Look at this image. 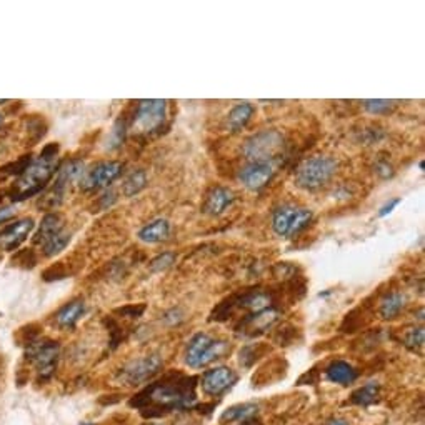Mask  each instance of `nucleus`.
<instances>
[{
  "instance_id": "nucleus-1",
  "label": "nucleus",
  "mask_w": 425,
  "mask_h": 425,
  "mask_svg": "<svg viewBox=\"0 0 425 425\" xmlns=\"http://www.w3.org/2000/svg\"><path fill=\"white\" fill-rule=\"evenodd\" d=\"M197 385L199 377L180 371L164 373L156 382H149L140 392L128 401L144 419H161L172 412L194 410L197 405Z\"/></svg>"
},
{
  "instance_id": "nucleus-2",
  "label": "nucleus",
  "mask_w": 425,
  "mask_h": 425,
  "mask_svg": "<svg viewBox=\"0 0 425 425\" xmlns=\"http://www.w3.org/2000/svg\"><path fill=\"white\" fill-rule=\"evenodd\" d=\"M57 156L59 144L45 145L40 157L30 162L24 174L19 175V179L15 180L14 187L10 188V199L14 202H20L40 194L55 175Z\"/></svg>"
},
{
  "instance_id": "nucleus-3",
  "label": "nucleus",
  "mask_w": 425,
  "mask_h": 425,
  "mask_svg": "<svg viewBox=\"0 0 425 425\" xmlns=\"http://www.w3.org/2000/svg\"><path fill=\"white\" fill-rule=\"evenodd\" d=\"M230 342L225 338L199 332L191 338L186 347V364L191 368H204L216 360L224 359L230 354Z\"/></svg>"
},
{
  "instance_id": "nucleus-4",
  "label": "nucleus",
  "mask_w": 425,
  "mask_h": 425,
  "mask_svg": "<svg viewBox=\"0 0 425 425\" xmlns=\"http://www.w3.org/2000/svg\"><path fill=\"white\" fill-rule=\"evenodd\" d=\"M338 169L337 161L329 156H315L304 161L295 172V184L306 191H317L332 180Z\"/></svg>"
},
{
  "instance_id": "nucleus-5",
  "label": "nucleus",
  "mask_w": 425,
  "mask_h": 425,
  "mask_svg": "<svg viewBox=\"0 0 425 425\" xmlns=\"http://www.w3.org/2000/svg\"><path fill=\"white\" fill-rule=\"evenodd\" d=\"M162 367H164V360L158 354H149L144 357L134 359L127 362L126 366L119 368L117 379L122 385L127 387H139V385L149 384L161 373Z\"/></svg>"
},
{
  "instance_id": "nucleus-6",
  "label": "nucleus",
  "mask_w": 425,
  "mask_h": 425,
  "mask_svg": "<svg viewBox=\"0 0 425 425\" xmlns=\"http://www.w3.org/2000/svg\"><path fill=\"white\" fill-rule=\"evenodd\" d=\"M165 119L167 100H140L128 120V131H134L137 135H150L164 126Z\"/></svg>"
},
{
  "instance_id": "nucleus-7",
  "label": "nucleus",
  "mask_w": 425,
  "mask_h": 425,
  "mask_svg": "<svg viewBox=\"0 0 425 425\" xmlns=\"http://www.w3.org/2000/svg\"><path fill=\"white\" fill-rule=\"evenodd\" d=\"M283 137L278 131H262L248 137L242 147L244 157L248 162H270L282 152Z\"/></svg>"
},
{
  "instance_id": "nucleus-8",
  "label": "nucleus",
  "mask_w": 425,
  "mask_h": 425,
  "mask_svg": "<svg viewBox=\"0 0 425 425\" xmlns=\"http://www.w3.org/2000/svg\"><path fill=\"white\" fill-rule=\"evenodd\" d=\"M313 214L311 209L297 205H282L272 216V229L278 237H294L295 234L307 229L312 222Z\"/></svg>"
},
{
  "instance_id": "nucleus-9",
  "label": "nucleus",
  "mask_w": 425,
  "mask_h": 425,
  "mask_svg": "<svg viewBox=\"0 0 425 425\" xmlns=\"http://www.w3.org/2000/svg\"><path fill=\"white\" fill-rule=\"evenodd\" d=\"M59 354L60 347L57 342L54 341H29V350H27V359L33 364V367L37 368L38 375L42 379H50L54 375L55 368H57L59 362Z\"/></svg>"
},
{
  "instance_id": "nucleus-10",
  "label": "nucleus",
  "mask_w": 425,
  "mask_h": 425,
  "mask_svg": "<svg viewBox=\"0 0 425 425\" xmlns=\"http://www.w3.org/2000/svg\"><path fill=\"white\" fill-rule=\"evenodd\" d=\"M124 172V164L119 161L98 162L92 169L85 170L80 177V187L85 192H96L98 188L109 187Z\"/></svg>"
},
{
  "instance_id": "nucleus-11",
  "label": "nucleus",
  "mask_w": 425,
  "mask_h": 425,
  "mask_svg": "<svg viewBox=\"0 0 425 425\" xmlns=\"http://www.w3.org/2000/svg\"><path fill=\"white\" fill-rule=\"evenodd\" d=\"M281 315V307H270L262 312L246 313L235 325V332L242 337L254 338L272 329Z\"/></svg>"
},
{
  "instance_id": "nucleus-12",
  "label": "nucleus",
  "mask_w": 425,
  "mask_h": 425,
  "mask_svg": "<svg viewBox=\"0 0 425 425\" xmlns=\"http://www.w3.org/2000/svg\"><path fill=\"white\" fill-rule=\"evenodd\" d=\"M239 375L237 372L232 371L230 367L221 366L214 367L210 371H205L199 379V385L202 392L209 397H222L225 392L237 384Z\"/></svg>"
},
{
  "instance_id": "nucleus-13",
  "label": "nucleus",
  "mask_w": 425,
  "mask_h": 425,
  "mask_svg": "<svg viewBox=\"0 0 425 425\" xmlns=\"http://www.w3.org/2000/svg\"><path fill=\"white\" fill-rule=\"evenodd\" d=\"M274 174H276V170L270 162H248L239 172V179L244 187L251 188V191H260L272 180Z\"/></svg>"
},
{
  "instance_id": "nucleus-14",
  "label": "nucleus",
  "mask_w": 425,
  "mask_h": 425,
  "mask_svg": "<svg viewBox=\"0 0 425 425\" xmlns=\"http://www.w3.org/2000/svg\"><path fill=\"white\" fill-rule=\"evenodd\" d=\"M33 229H36V222L30 217L12 222V224H8L6 229L0 232V248H3L7 252L15 251L29 237L30 232Z\"/></svg>"
},
{
  "instance_id": "nucleus-15",
  "label": "nucleus",
  "mask_w": 425,
  "mask_h": 425,
  "mask_svg": "<svg viewBox=\"0 0 425 425\" xmlns=\"http://www.w3.org/2000/svg\"><path fill=\"white\" fill-rule=\"evenodd\" d=\"M234 200L235 195L230 188L221 186L214 187L205 195L204 204H202V212L207 214V216H221Z\"/></svg>"
},
{
  "instance_id": "nucleus-16",
  "label": "nucleus",
  "mask_w": 425,
  "mask_h": 425,
  "mask_svg": "<svg viewBox=\"0 0 425 425\" xmlns=\"http://www.w3.org/2000/svg\"><path fill=\"white\" fill-rule=\"evenodd\" d=\"M325 379L332 384L350 385L359 379V371L345 360H334L325 367Z\"/></svg>"
},
{
  "instance_id": "nucleus-17",
  "label": "nucleus",
  "mask_w": 425,
  "mask_h": 425,
  "mask_svg": "<svg viewBox=\"0 0 425 425\" xmlns=\"http://www.w3.org/2000/svg\"><path fill=\"white\" fill-rule=\"evenodd\" d=\"M64 229H66V224H64V217L60 216V214H47V216L42 218L36 235H33V244L44 246L47 240L55 237V235Z\"/></svg>"
},
{
  "instance_id": "nucleus-18",
  "label": "nucleus",
  "mask_w": 425,
  "mask_h": 425,
  "mask_svg": "<svg viewBox=\"0 0 425 425\" xmlns=\"http://www.w3.org/2000/svg\"><path fill=\"white\" fill-rule=\"evenodd\" d=\"M259 415V405L255 402H244V403H235V405L229 407V409L222 412L221 415V424H242L246 420L257 417Z\"/></svg>"
},
{
  "instance_id": "nucleus-19",
  "label": "nucleus",
  "mask_w": 425,
  "mask_h": 425,
  "mask_svg": "<svg viewBox=\"0 0 425 425\" xmlns=\"http://www.w3.org/2000/svg\"><path fill=\"white\" fill-rule=\"evenodd\" d=\"M407 306V297L402 292L392 290L385 294L379 302V313L384 320H394L401 315V312Z\"/></svg>"
},
{
  "instance_id": "nucleus-20",
  "label": "nucleus",
  "mask_w": 425,
  "mask_h": 425,
  "mask_svg": "<svg viewBox=\"0 0 425 425\" xmlns=\"http://www.w3.org/2000/svg\"><path fill=\"white\" fill-rule=\"evenodd\" d=\"M84 313H85L84 300L80 299L72 300V302L66 304V306L55 313V322H57L60 329H74L77 322L80 320V317H82Z\"/></svg>"
},
{
  "instance_id": "nucleus-21",
  "label": "nucleus",
  "mask_w": 425,
  "mask_h": 425,
  "mask_svg": "<svg viewBox=\"0 0 425 425\" xmlns=\"http://www.w3.org/2000/svg\"><path fill=\"white\" fill-rule=\"evenodd\" d=\"M170 234V224L165 218H157L139 230V239L147 244H158L165 240Z\"/></svg>"
},
{
  "instance_id": "nucleus-22",
  "label": "nucleus",
  "mask_w": 425,
  "mask_h": 425,
  "mask_svg": "<svg viewBox=\"0 0 425 425\" xmlns=\"http://www.w3.org/2000/svg\"><path fill=\"white\" fill-rule=\"evenodd\" d=\"M252 115H254V105L248 104V102L237 104L230 110L229 117H227V128H229L232 134H237V132L247 126Z\"/></svg>"
},
{
  "instance_id": "nucleus-23",
  "label": "nucleus",
  "mask_w": 425,
  "mask_h": 425,
  "mask_svg": "<svg viewBox=\"0 0 425 425\" xmlns=\"http://www.w3.org/2000/svg\"><path fill=\"white\" fill-rule=\"evenodd\" d=\"M380 384L379 382H367L366 385L354 390L350 396L352 405L359 407H371L372 403L379 402L380 398Z\"/></svg>"
},
{
  "instance_id": "nucleus-24",
  "label": "nucleus",
  "mask_w": 425,
  "mask_h": 425,
  "mask_svg": "<svg viewBox=\"0 0 425 425\" xmlns=\"http://www.w3.org/2000/svg\"><path fill=\"white\" fill-rule=\"evenodd\" d=\"M270 352V347L267 343H247L239 352V364L240 367L251 368L255 366L257 360L265 357Z\"/></svg>"
},
{
  "instance_id": "nucleus-25",
  "label": "nucleus",
  "mask_w": 425,
  "mask_h": 425,
  "mask_svg": "<svg viewBox=\"0 0 425 425\" xmlns=\"http://www.w3.org/2000/svg\"><path fill=\"white\" fill-rule=\"evenodd\" d=\"M84 172H85L84 162L80 161V158H72V161H67L66 164L60 167L57 172V179L55 180H59V182H62L64 186H67V184L72 182V180L82 177Z\"/></svg>"
},
{
  "instance_id": "nucleus-26",
  "label": "nucleus",
  "mask_w": 425,
  "mask_h": 425,
  "mask_svg": "<svg viewBox=\"0 0 425 425\" xmlns=\"http://www.w3.org/2000/svg\"><path fill=\"white\" fill-rule=\"evenodd\" d=\"M145 186H147V174H145V170L137 169L132 174H128L127 179L124 180L122 192L126 197H134L144 191Z\"/></svg>"
},
{
  "instance_id": "nucleus-27",
  "label": "nucleus",
  "mask_w": 425,
  "mask_h": 425,
  "mask_svg": "<svg viewBox=\"0 0 425 425\" xmlns=\"http://www.w3.org/2000/svg\"><path fill=\"white\" fill-rule=\"evenodd\" d=\"M70 239H72L70 232H67L66 229H64L62 232H59L55 237L47 240L44 246H42V252H44L45 257H55L68 246Z\"/></svg>"
},
{
  "instance_id": "nucleus-28",
  "label": "nucleus",
  "mask_w": 425,
  "mask_h": 425,
  "mask_svg": "<svg viewBox=\"0 0 425 425\" xmlns=\"http://www.w3.org/2000/svg\"><path fill=\"white\" fill-rule=\"evenodd\" d=\"M424 341H425L424 327H410L405 330V334H403V345L412 352L422 350Z\"/></svg>"
},
{
  "instance_id": "nucleus-29",
  "label": "nucleus",
  "mask_w": 425,
  "mask_h": 425,
  "mask_svg": "<svg viewBox=\"0 0 425 425\" xmlns=\"http://www.w3.org/2000/svg\"><path fill=\"white\" fill-rule=\"evenodd\" d=\"M128 132V119L126 117V114L120 115V119L115 122V126L110 132L109 137V149H117L122 145V142L126 140V135Z\"/></svg>"
},
{
  "instance_id": "nucleus-30",
  "label": "nucleus",
  "mask_w": 425,
  "mask_h": 425,
  "mask_svg": "<svg viewBox=\"0 0 425 425\" xmlns=\"http://www.w3.org/2000/svg\"><path fill=\"white\" fill-rule=\"evenodd\" d=\"M364 109L373 115H387L396 109V100H385V98H375V100H364Z\"/></svg>"
},
{
  "instance_id": "nucleus-31",
  "label": "nucleus",
  "mask_w": 425,
  "mask_h": 425,
  "mask_svg": "<svg viewBox=\"0 0 425 425\" xmlns=\"http://www.w3.org/2000/svg\"><path fill=\"white\" fill-rule=\"evenodd\" d=\"M107 327H109V334H110V349L115 350L117 347L126 341V330L122 329V325L119 324V322H115L114 319H105Z\"/></svg>"
},
{
  "instance_id": "nucleus-32",
  "label": "nucleus",
  "mask_w": 425,
  "mask_h": 425,
  "mask_svg": "<svg viewBox=\"0 0 425 425\" xmlns=\"http://www.w3.org/2000/svg\"><path fill=\"white\" fill-rule=\"evenodd\" d=\"M175 259H177V255L174 252H162L156 259L150 260V270L152 272H164V270L172 267V264H175Z\"/></svg>"
},
{
  "instance_id": "nucleus-33",
  "label": "nucleus",
  "mask_w": 425,
  "mask_h": 425,
  "mask_svg": "<svg viewBox=\"0 0 425 425\" xmlns=\"http://www.w3.org/2000/svg\"><path fill=\"white\" fill-rule=\"evenodd\" d=\"M145 304H132V306H126V307H120L115 311V313L117 315H122V317H127V319H139V317H142V313L145 312Z\"/></svg>"
},
{
  "instance_id": "nucleus-34",
  "label": "nucleus",
  "mask_w": 425,
  "mask_h": 425,
  "mask_svg": "<svg viewBox=\"0 0 425 425\" xmlns=\"http://www.w3.org/2000/svg\"><path fill=\"white\" fill-rule=\"evenodd\" d=\"M299 330L294 329V327H282L281 330H277V334L274 336V341L281 343V345H289V343H292L295 341V334H297Z\"/></svg>"
},
{
  "instance_id": "nucleus-35",
  "label": "nucleus",
  "mask_w": 425,
  "mask_h": 425,
  "mask_svg": "<svg viewBox=\"0 0 425 425\" xmlns=\"http://www.w3.org/2000/svg\"><path fill=\"white\" fill-rule=\"evenodd\" d=\"M375 172H377V175H380L382 179H390L394 175V167L389 164V161L380 158V161H377V164H375Z\"/></svg>"
},
{
  "instance_id": "nucleus-36",
  "label": "nucleus",
  "mask_w": 425,
  "mask_h": 425,
  "mask_svg": "<svg viewBox=\"0 0 425 425\" xmlns=\"http://www.w3.org/2000/svg\"><path fill=\"white\" fill-rule=\"evenodd\" d=\"M317 382H319V373H317L315 368H312V371L306 372L300 377L297 385H315Z\"/></svg>"
},
{
  "instance_id": "nucleus-37",
  "label": "nucleus",
  "mask_w": 425,
  "mask_h": 425,
  "mask_svg": "<svg viewBox=\"0 0 425 425\" xmlns=\"http://www.w3.org/2000/svg\"><path fill=\"white\" fill-rule=\"evenodd\" d=\"M115 200H117V197H115V192H112V191H107L105 194H102L100 197H98V204H100L102 210L112 207Z\"/></svg>"
},
{
  "instance_id": "nucleus-38",
  "label": "nucleus",
  "mask_w": 425,
  "mask_h": 425,
  "mask_svg": "<svg viewBox=\"0 0 425 425\" xmlns=\"http://www.w3.org/2000/svg\"><path fill=\"white\" fill-rule=\"evenodd\" d=\"M401 202H402V199H398V197H397V199L389 200L387 204H385V205H382L380 210H379V217H387L389 214H392V212H394V209H396L397 205L401 204Z\"/></svg>"
},
{
  "instance_id": "nucleus-39",
  "label": "nucleus",
  "mask_w": 425,
  "mask_h": 425,
  "mask_svg": "<svg viewBox=\"0 0 425 425\" xmlns=\"http://www.w3.org/2000/svg\"><path fill=\"white\" fill-rule=\"evenodd\" d=\"M164 319H165L167 322L170 320V324H172V325H175V324H179V322L182 320L184 317H182V313H180V311H177V308H172L170 312H167V313H165Z\"/></svg>"
},
{
  "instance_id": "nucleus-40",
  "label": "nucleus",
  "mask_w": 425,
  "mask_h": 425,
  "mask_svg": "<svg viewBox=\"0 0 425 425\" xmlns=\"http://www.w3.org/2000/svg\"><path fill=\"white\" fill-rule=\"evenodd\" d=\"M12 217H14V210H12L10 207L0 209V224H6V222L10 221Z\"/></svg>"
},
{
  "instance_id": "nucleus-41",
  "label": "nucleus",
  "mask_w": 425,
  "mask_h": 425,
  "mask_svg": "<svg viewBox=\"0 0 425 425\" xmlns=\"http://www.w3.org/2000/svg\"><path fill=\"white\" fill-rule=\"evenodd\" d=\"M327 425H350L349 420L342 419V417H332L327 420Z\"/></svg>"
},
{
  "instance_id": "nucleus-42",
  "label": "nucleus",
  "mask_w": 425,
  "mask_h": 425,
  "mask_svg": "<svg viewBox=\"0 0 425 425\" xmlns=\"http://www.w3.org/2000/svg\"><path fill=\"white\" fill-rule=\"evenodd\" d=\"M239 425H264V424H262V420L259 419V415H257V417L248 419V420H246V422H242V424H239Z\"/></svg>"
},
{
  "instance_id": "nucleus-43",
  "label": "nucleus",
  "mask_w": 425,
  "mask_h": 425,
  "mask_svg": "<svg viewBox=\"0 0 425 425\" xmlns=\"http://www.w3.org/2000/svg\"><path fill=\"white\" fill-rule=\"evenodd\" d=\"M2 122H3V115L0 114V126H2Z\"/></svg>"
},
{
  "instance_id": "nucleus-44",
  "label": "nucleus",
  "mask_w": 425,
  "mask_h": 425,
  "mask_svg": "<svg viewBox=\"0 0 425 425\" xmlns=\"http://www.w3.org/2000/svg\"><path fill=\"white\" fill-rule=\"evenodd\" d=\"M80 425H96V424H90V422H84V424H80Z\"/></svg>"
},
{
  "instance_id": "nucleus-45",
  "label": "nucleus",
  "mask_w": 425,
  "mask_h": 425,
  "mask_svg": "<svg viewBox=\"0 0 425 425\" xmlns=\"http://www.w3.org/2000/svg\"><path fill=\"white\" fill-rule=\"evenodd\" d=\"M147 425H164V424H147Z\"/></svg>"
},
{
  "instance_id": "nucleus-46",
  "label": "nucleus",
  "mask_w": 425,
  "mask_h": 425,
  "mask_svg": "<svg viewBox=\"0 0 425 425\" xmlns=\"http://www.w3.org/2000/svg\"><path fill=\"white\" fill-rule=\"evenodd\" d=\"M3 102H7V100H0V104H3Z\"/></svg>"
}]
</instances>
